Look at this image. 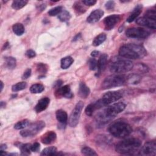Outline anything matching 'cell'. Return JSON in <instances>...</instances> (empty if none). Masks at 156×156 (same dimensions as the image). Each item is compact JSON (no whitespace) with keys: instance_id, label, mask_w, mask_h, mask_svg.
Returning <instances> with one entry per match:
<instances>
[{"instance_id":"1","label":"cell","mask_w":156,"mask_h":156,"mask_svg":"<svg viewBox=\"0 0 156 156\" xmlns=\"http://www.w3.org/2000/svg\"><path fill=\"white\" fill-rule=\"evenodd\" d=\"M125 108L126 105L122 102L113 104L97 114L96 116V122L100 125L105 124L122 112Z\"/></svg>"},{"instance_id":"2","label":"cell","mask_w":156,"mask_h":156,"mask_svg":"<svg viewBox=\"0 0 156 156\" xmlns=\"http://www.w3.org/2000/svg\"><path fill=\"white\" fill-rule=\"evenodd\" d=\"M147 54L144 48L140 44L129 43L122 46L119 50V54L122 57L129 59H139Z\"/></svg>"},{"instance_id":"3","label":"cell","mask_w":156,"mask_h":156,"mask_svg":"<svg viewBox=\"0 0 156 156\" xmlns=\"http://www.w3.org/2000/svg\"><path fill=\"white\" fill-rule=\"evenodd\" d=\"M141 141L136 138H129L118 143L115 147L116 151L121 154L132 155L139 151Z\"/></svg>"},{"instance_id":"4","label":"cell","mask_w":156,"mask_h":156,"mask_svg":"<svg viewBox=\"0 0 156 156\" xmlns=\"http://www.w3.org/2000/svg\"><path fill=\"white\" fill-rule=\"evenodd\" d=\"M108 132L117 138H125L132 132V128L129 124L124 121H117L113 122L108 129Z\"/></svg>"},{"instance_id":"5","label":"cell","mask_w":156,"mask_h":156,"mask_svg":"<svg viewBox=\"0 0 156 156\" xmlns=\"http://www.w3.org/2000/svg\"><path fill=\"white\" fill-rule=\"evenodd\" d=\"M133 63L127 59L117 57L113 60L110 66V71L113 73L119 74L130 71L133 68Z\"/></svg>"},{"instance_id":"6","label":"cell","mask_w":156,"mask_h":156,"mask_svg":"<svg viewBox=\"0 0 156 156\" xmlns=\"http://www.w3.org/2000/svg\"><path fill=\"white\" fill-rule=\"evenodd\" d=\"M126 83V76L122 74H115L106 77L102 83V89H108L119 87Z\"/></svg>"},{"instance_id":"7","label":"cell","mask_w":156,"mask_h":156,"mask_svg":"<svg viewBox=\"0 0 156 156\" xmlns=\"http://www.w3.org/2000/svg\"><path fill=\"white\" fill-rule=\"evenodd\" d=\"M29 128L23 130L20 132V135L23 137L32 136L40 131L43 130L45 127V122L43 121H36L34 123L29 125Z\"/></svg>"},{"instance_id":"8","label":"cell","mask_w":156,"mask_h":156,"mask_svg":"<svg viewBox=\"0 0 156 156\" xmlns=\"http://www.w3.org/2000/svg\"><path fill=\"white\" fill-rule=\"evenodd\" d=\"M83 107V102L79 101L76 104V106L73 110L68 120L69 125L71 127H74L77 125Z\"/></svg>"},{"instance_id":"9","label":"cell","mask_w":156,"mask_h":156,"mask_svg":"<svg viewBox=\"0 0 156 156\" xmlns=\"http://www.w3.org/2000/svg\"><path fill=\"white\" fill-rule=\"evenodd\" d=\"M126 35L132 38H145L150 35V32L142 27H132L126 30Z\"/></svg>"},{"instance_id":"10","label":"cell","mask_w":156,"mask_h":156,"mask_svg":"<svg viewBox=\"0 0 156 156\" xmlns=\"http://www.w3.org/2000/svg\"><path fill=\"white\" fill-rule=\"evenodd\" d=\"M122 98V94L117 91H108L104 94L102 99H100L102 105H108L112 102H115Z\"/></svg>"},{"instance_id":"11","label":"cell","mask_w":156,"mask_h":156,"mask_svg":"<svg viewBox=\"0 0 156 156\" xmlns=\"http://www.w3.org/2000/svg\"><path fill=\"white\" fill-rule=\"evenodd\" d=\"M140 155H155L156 143L155 141L146 142L140 150Z\"/></svg>"},{"instance_id":"12","label":"cell","mask_w":156,"mask_h":156,"mask_svg":"<svg viewBox=\"0 0 156 156\" xmlns=\"http://www.w3.org/2000/svg\"><path fill=\"white\" fill-rule=\"evenodd\" d=\"M121 20V16L119 15H112L105 17L104 20V24L106 30L112 29L117 23Z\"/></svg>"},{"instance_id":"13","label":"cell","mask_w":156,"mask_h":156,"mask_svg":"<svg viewBox=\"0 0 156 156\" xmlns=\"http://www.w3.org/2000/svg\"><path fill=\"white\" fill-rule=\"evenodd\" d=\"M55 96L57 98L65 97L66 98H71L73 97V94L71 91L70 87L66 85L58 88L55 92Z\"/></svg>"},{"instance_id":"14","label":"cell","mask_w":156,"mask_h":156,"mask_svg":"<svg viewBox=\"0 0 156 156\" xmlns=\"http://www.w3.org/2000/svg\"><path fill=\"white\" fill-rule=\"evenodd\" d=\"M136 23L138 25L146 26L150 29H156V20H153L147 18L145 16L141 17L136 19Z\"/></svg>"},{"instance_id":"15","label":"cell","mask_w":156,"mask_h":156,"mask_svg":"<svg viewBox=\"0 0 156 156\" xmlns=\"http://www.w3.org/2000/svg\"><path fill=\"white\" fill-rule=\"evenodd\" d=\"M104 11L101 9H96L93 10L88 16L87 20L89 23H95L98 22L104 15Z\"/></svg>"},{"instance_id":"16","label":"cell","mask_w":156,"mask_h":156,"mask_svg":"<svg viewBox=\"0 0 156 156\" xmlns=\"http://www.w3.org/2000/svg\"><path fill=\"white\" fill-rule=\"evenodd\" d=\"M56 138L57 135L54 131H48L41 136V141L44 144H50L54 143Z\"/></svg>"},{"instance_id":"17","label":"cell","mask_w":156,"mask_h":156,"mask_svg":"<svg viewBox=\"0 0 156 156\" xmlns=\"http://www.w3.org/2000/svg\"><path fill=\"white\" fill-rule=\"evenodd\" d=\"M107 58H108V55L106 54H103L100 56L97 64L98 76L101 74V73L103 72L104 70L105 69L107 65Z\"/></svg>"},{"instance_id":"18","label":"cell","mask_w":156,"mask_h":156,"mask_svg":"<svg viewBox=\"0 0 156 156\" xmlns=\"http://www.w3.org/2000/svg\"><path fill=\"white\" fill-rule=\"evenodd\" d=\"M50 100L48 98L44 97L40 99L35 107V110L37 113H40L44 110L49 104Z\"/></svg>"},{"instance_id":"19","label":"cell","mask_w":156,"mask_h":156,"mask_svg":"<svg viewBox=\"0 0 156 156\" xmlns=\"http://www.w3.org/2000/svg\"><path fill=\"white\" fill-rule=\"evenodd\" d=\"M90 90L88 87L84 82H80L79 86L78 94L80 97L82 98H86L90 94Z\"/></svg>"},{"instance_id":"20","label":"cell","mask_w":156,"mask_h":156,"mask_svg":"<svg viewBox=\"0 0 156 156\" xmlns=\"http://www.w3.org/2000/svg\"><path fill=\"white\" fill-rule=\"evenodd\" d=\"M142 11V5L141 4L137 5L134 9L133 10L132 12L130 13V15L129 16V17L127 19V22L131 23L141 13Z\"/></svg>"},{"instance_id":"21","label":"cell","mask_w":156,"mask_h":156,"mask_svg":"<svg viewBox=\"0 0 156 156\" xmlns=\"http://www.w3.org/2000/svg\"><path fill=\"white\" fill-rule=\"evenodd\" d=\"M55 116L57 121L61 124H65L68 120V115L63 110H58L55 113Z\"/></svg>"},{"instance_id":"22","label":"cell","mask_w":156,"mask_h":156,"mask_svg":"<svg viewBox=\"0 0 156 156\" xmlns=\"http://www.w3.org/2000/svg\"><path fill=\"white\" fill-rule=\"evenodd\" d=\"M141 81V77L136 74H132L126 77V82L132 85H136Z\"/></svg>"},{"instance_id":"23","label":"cell","mask_w":156,"mask_h":156,"mask_svg":"<svg viewBox=\"0 0 156 156\" xmlns=\"http://www.w3.org/2000/svg\"><path fill=\"white\" fill-rule=\"evenodd\" d=\"M73 62H74V60L70 56L65 57L61 60V63H60L61 68L62 69H67L72 65Z\"/></svg>"},{"instance_id":"24","label":"cell","mask_w":156,"mask_h":156,"mask_svg":"<svg viewBox=\"0 0 156 156\" xmlns=\"http://www.w3.org/2000/svg\"><path fill=\"white\" fill-rule=\"evenodd\" d=\"M12 30L15 34L20 36L24 32V27L21 23H16L12 26Z\"/></svg>"},{"instance_id":"25","label":"cell","mask_w":156,"mask_h":156,"mask_svg":"<svg viewBox=\"0 0 156 156\" xmlns=\"http://www.w3.org/2000/svg\"><path fill=\"white\" fill-rule=\"evenodd\" d=\"M27 2L28 1L26 0H15L12 2V7L15 10H19L24 7Z\"/></svg>"},{"instance_id":"26","label":"cell","mask_w":156,"mask_h":156,"mask_svg":"<svg viewBox=\"0 0 156 156\" xmlns=\"http://www.w3.org/2000/svg\"><path fill=\"white\" fill-rule=\"evenodd\" d=\"M106 39V35L104 33L100 34L97 37H96L93 41V45L94 46H98L102 44Z\"/></svg>"},{"instance_id":"27","label":"cell","mask_w":156,"mask_h":156,"mask_svg":"<svg viewBox=\"0 0 156 156\" xmlns=\"http://www.w3.org/2000/svg\"><path fill=\"white\" fill-rule=\"evenodd\" d=\"M44 90V86L41 83H35L30 87V91L32 93H40Z\"/></svg>"},{"instance_id":"28","label":"cell","mask_w":156,"mask_h":156,"mask_svg":"<svg viewBox=\"0 0 156 156\" xmlns=\"http://www.w3.org/2000/svg\"><path fill=\"white\" fill-rule=\"evenodd\" d=\"M57 154V148L54 146H51L44 149L40 155H54Z\"/></svg>"},{"instance_id":"29","label":"cell","mask_w":156,"mask_h":156,"mask_svg":"<svg viewBox=\"0 0 156 156\" xmlns=\"http://www.w3.org/2000/svg\"><path fill=\"white\" fill-rule=\"evenodd\" d=\"M58 18L63 22L68 21L71 18V15L69 12L67 10L63 9L62 11L60 13L59 15H58Z\"/></svg>"},{"instance_id":"30","label":"cell","mask_w":156,"mask_h":156,"mask_svg":"<svg viewBox=\"0 0 156 156\" xmlns=\"http://www.w3.org/2000/svg\"><path fill=\"white\" fill-rule=\"evenodd\" d=\"M73 7L77 15L83 13L86 11V9L84 7L83 5H82V4H81L80 2H76L74 4Z\"/></svg>"},{"instance_id":"31","label":"cell","mask_w":156,"mask_h":156,"mask_svg":"<svg viewBox=\"0 0 156 156\" xmlns=\"http://www.w3.org/2000/svg\"><path fill=\"white\" fill-rule=\"evenodd\" d=\"M30 124L29 121L27 119H23L20 121H18L17 123H16L14 126V128L16 130L23 129L29 126Z\"/></svg>"},{"instance_id":"32","label":"cell","mask_w":156,"mask_h":156,"mask_svg":"<svg viewBox=\"0 0 156 156\" xmlns=\"http://www.w3.org/2000/svg\"><path fill=\"white\" fill-rule=\"evenodd\" d=\"M6 65L9 69H13L16 66V61L14 57H7L5 58Z\"/></svg>"},{"instance_id":"33","label":"cell","mask_w":156,"mask_h":156,"mask_svg":"<svg viewBox=\"0 0 156 156\" xmlns=\"http://www.w3.org/2000/svg\"><path fill=\"white\" fill-rule=\"evenodd\" d=\"M26 86H27V84L25 82H21L13 85L12 87V90L13 92L19 91L25 89Z\"/></svg>"},{"instance_id":"34","label":"cell","mask_w":156,"mask_h":156,"mask_svg":"<svg viewBox=\"0 0 156 156\" xmlns=\"http://www.w3.org/2000/svg\"><path fill=\"white\" fill-rule=\"evenodd\" d=\"M21 155H29L31 152V144H21L20 146Z\"/></svg>"},{"instance_id":"35","label":"cell","mask_w":156,"mask_h":156,"mask_svg":"<svg viewBox=\"0 0 156 156\" xmlns=\"http://www.w3.org/2000/svg\"><path fill=\"white\" fill-rule=\"evenodd\" d=\"M82 153L85 155H90V156H94V155H98V154L91 148L89 147H84L81 150Z\"/></svg>"},{"instance_id":"36","label":"cell","mask_w":156,"mask_h":156,"mask_svg":"<svg viewBox=\"0 0 156 156\" xmlns=\"http://www.w3.org/2000/svg\"><path fill=\"white\" fill-rule=\"evenodd\" d=\"M62 10H63V7L62 6H57L49 10L48 11V14L49 16H56L57 15H59L60 13L62 11Z\"/></svg>"},{"instance_id":"37","label":"cell","mask_w":156,"mask_h":156,"mask_svg":"<svg viewBox=\"0 0 156 156\" xmlns=\"http://www.w3.org/2000/svg\"><path fill=\"white\" fill-rule=\"evenodd\" d=\"M96 110V108L94 105V104H90L86 107L85 110V112L87 116H91L93 115V113Z\"/></svg>"},{"instance_id":"38","label":"cell","mask_w":156,"mask_h":156,"mask_svg":"<svg viewBox=\"0 0 156 156\" xmlns=\"http://www.w3.org/2000/svg\"><path fill=\"white\" fill-rule=\"evenodd\" d=\"M37 70L38 73H39L40 74H43L47 72L48 66L44 63H38V65L37 66Z\"/></svg>"},{"instance_id":"39","label":"cell","mask_w":156,"mask_h":156,"mask_svg":"<svg viewBox=\"0 0 156 156\" xmlns=\"http://www.w3.org/2000/svg\"><path fill=\"white\" fill-rule=\"evenodd\" d=\"M144 16L153 20H156V12L155 10H149L145 13Z\"/></svg>"},{"instance_id":"40","label":"cell","mask_w":156,"mask_h":156,"mask_svg":"<svg viewBox=\"0 0 156 156\" xmlns=\"http://www.w3.org/2000/svg\"><path fill=\"white\" fill-rule=\"evenodd\" d=\"M97 64H98V62L93 58H90L88 61V65H89V68L92 70L94 71L95 69H96L97 68Z\"/></svg>"},{"instance_id":"41","label":"cell","mask_w":156,"mask_h":156,"mask_svg":"<svg viewBox=\"0 0 156 156\" xmlns=\"http://www.w3.org/2000/svg\"><path fill=\"white\" fill-rule=\"evenodd\" d=\"M115 3L113 1H107L106 3H105V8L107 9V10H113L115 7Z\"/></svg>"},{"instance_id":"42","label":"cell","mask_w":156,"mask_h":156,"mask_svg":"<svg viewBox=\"0 0 156 156\" xmlns=\"http://www.w3.org/2000/svg\"><path fill=\"white\" fill-rule=\"evenodd\" d=\"M82 2L85 5L92 6L96 3V1H95V0H84V1H82Z\"/></svg>"},{"instance_id":"43","label":"cell","mask_w":156,"mask_h":156,"mask_svg":"<svg viewBox=\"0 0 156 156\" xmlns=\"http://www.w3.org/2000/svg\"><path fill=\"white\" fill-rule=\"evenodd\" d=\"M26 55L28 58H33L36 55L35 52L32 49H29L26 52Z\"/></svg>"},{"instance_id":"44","label":"cell","mask_w":156,"mask_h":156,"mask_svg":"<svg viewBox=\"0 0 156 156\" xmlns=\"http://www.w3.org/2000/svg\"><path fill=\"white\" fill-rule=\"evenodd\" d=\"M31 75V69L30 68H27L23 73V75L22 76V78L23 79H26L29 78Z\"/></svg>"},{"instance_id":"45","label":"cell","mask_w":156,"mask_h":156,"mask_svg":"<svg viewBox=\"0 0 156 156\" xmlns=\"http://www.w3.org/2000/svg\"><path fill=\"white\" fill-rule=\"evenodd\" d=\"M40 149V144L37 142L31 144V151L32 152H37Z\"/></svg>"},{"instance_id":"46","label":"cell","mask_w":156,"mask_h":156,"mask_svg":"<svg viewBox=\"0 0 156 156\" xmlns=\"http://www.w3.org/2000/svg\"><path fill=\"white\" fill-rule=\"evenodd\" d=\"M62 83H63V82H62V80H57V81L54 83V87H55V88H58L60 87V85L62 84Z\"/></svg>"},{"instance_id":"47","label":"cell","mask_w":156,"mask_h":156,"mask_svg":"<svg viewBox=\"0 0 156 156\" xmlns=\"http://www.w3.org/2000/svg\"><path fill=\"white\" fill-rule=\"evenodd\" d=\"M99 54V51H93L91 52V55L93 57H97Z\"/></svg>"},{"instance_id":"48","label":"cell","mask_w":156,"mask_h":156,"mask_svg":"<svg viewBox=\"0 0 156 156\" xmlns=\"http://www.w3.org/2000/svg\"><path fill=\"white\" fill-rule=\"evenodd\" d=\"M45 8H46V5H45V4H41V5H39L38 9L40 10L41 11H42V10H43Z\"/></svg>"},{"instance_id":"49","label":"cell","mask_w":156,"mask_h":156,"mask_svg":"<svg viewBox=\"0 0 156 156\" xmlns=\"http://www.w3.org/2000/svg\"><path fill=\"white\" fill-rule=\"evenodd\" d=\"M0 149H1V151H4L5 149H7V145H6V144H2V145L0 146Z\"/></svg>"},{"instance_id":"50","label":"cell","mask_w":156,"mask_h":156,"mask_svg":"<svg viewBox=\"0 0 156 156\" xmlns=\"http://www.w3.org/2000/svg\"><path fill=\"white\" fill-rule=\"evenodd\" d=\"M80 36H81V35H80V34H77L75 37H74V38H73V41H76V40H77L79 38V37H80Z\"/></svg>"},{"instance_id":"51","label":"cell","mask_w":156,"mask_h":156,"mask_svg":"<svg viewBox=\"0 0 156 156\" xmlns=\"http://www.w3.org/2000/svg\"><path fill=\"white\" fill-rule=\"evenodd\" d=\"M9 46V43H5V44H4V48H3V49H7V48Z\"/></svg>"},{"instance_id":"52","label":"cell","mask_w":156,"mask_h":156,"mask_svg":"<svg viewBox=\"0 0 156 156\" xmlns=\"http://www.w3.org/2000/svg\"><path fill=\"white\" fill-rule=\"evenodd\" d=\"M0 84H1V91H2V89H3V88H4V83H3V82H2V81H1V83H0Z\"/></svg>"},{"instance_id":"53","label":"cell","mask_w":156,"mask_h":156,"mask_svg":"<svg viewBox=\"0 0 156 156\" xmlns=\"http://www.w3.org/2000/svg\"><path fill=\"white\" fill-rule=\"evenodd\" d=\"M5 102H1V108H3L4 107H5Z\"/></svg>"}]
</instances>
